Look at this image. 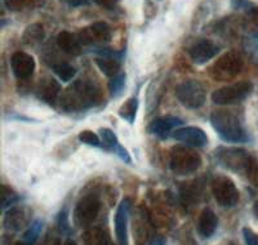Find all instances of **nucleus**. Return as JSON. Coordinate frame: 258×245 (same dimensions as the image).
<instances>
[{"label":"nucleus","instance_id":"1","mask_svg":"<svg viewBox=\"0 0 258 245\" xmlns=\"http://www.w3.org/2000/svg\"><path fill=\"white\" fill-rule=\"evenodd\" d=\"M101 101V91L89 82H78L69 85L58 98L59 107L66 112H79L88 110Z\"/></svg>","mask_w":258,"mask_h":245},{"label":"nucleus","instance_id":"2","mask_svg":"<svg viewBox=\"0 0 258 245\" xmlns=\"http://www.w3.org/2000/svg\"><path fill=\"white\" fill-rule=\"evenodd\" d=\"M211 124L225 142L240 143L248 141L243 122L235 111L227 108L213 111L211 115Z\"/></svg>","mask_w":258,"mask_h":245},{"label":"nucleus","instance_id":"3","mask_svg":"<svg viewBox=\"0 0 258 245\" xmlns=\"http://www.w3.org/2000/svg\"><path fill=\"white\" fill-rule=\"evenodd\" d=\"M216 158L218 163L226 169L246 174L253 156L249 152L239 147H220L216 150Z\"/></svg>","mask_w":258,"mask_h":245},{"label":"nucleus","instance_id":"4","mask_svg":"<svg viewBox=\"0 0 258 245\" xmlns=\"http://www.w3.org/2000/svg\"><path fill=\"white\" fill-rule=\"evenodd\" d=\"M169 166L174 174H192L202 166V158L187 147H174L170 151Z\"/></svg>","mask_w":258,"mask_h":245},{"label":"nucleus","instance_id":"5","mask_svg":"<svg viewBox=\"0 0 258 245\" xmlns=\"http://www.w3.org/2000/svg\"><path fill=\"white\" fill-rule=\"evenodd\" d=\"M253 91L250 82H238L231 85H225L212 93V101L218 106H231L243 102Z\"/></svg>","mask_w":258,"mask_h":245},{"label":"nucleus","instance_id":"6","mask_svg":"<svg viewBox=\"0 0 258 245\" xmlns=\"http://www.w3.org/2000/svg\"><path fill=\"white\" fill-rule=\"evenodd\" d=\"M176 97L182 106L197 110L206 103L207 91L198 80H185L176 87Z\"/></svg>","mask_w":258,"mask_h":245},{"label":"nucleus","instance_id":"7","mask_svg":"<svg viewBox=\"0 0 258 245\" xmlns=\"http://www.w3.org/2000/svg\"><path fill=\"white\" fill-rule=\"evenodd\" d=\"M243 69V58L238 52L223 54L211 69V76L214 80L227 82L238 75Z\"/></svg>","mask_w":258,"mask_h":245},{"label":"nucleus","instance_id":"8","mask_svg":"<svg viewBox=\"0 0 258 245\" xmlns=\"http://www.w3.org/2000/svg\"><path fill=\"white\" fill-rule=\"evenodd\" d=\"M212 193L221 207L231 208L239 202L238 187L226 175H218L212 181Z\"/></svg>","mask_w":258,"mask_h":245},{"label":"nucleus","instance_id":"9","mask_svg":"<svg viewBox=\"0 0 258 245\" xmlns=\"http://www.w3.org/2000/svg\"><path fill=\"white\" fill-rule=\"evenodd\" d=\"M101 209V202L98 196L89 194L78 202L74 210V221L79 227H88L97 218Z\"/></svg>","mask_w":258,"mask_h":245},{"label":"nucleus","instance_id":"10","mask_svg":"<svg viewBox=\"0 0 258 245\" xmlns=\"http://www.w3.org/2000/svg\"><path fill=\"white\" fill-rule=\"evenodd\" d=\"M82 45H97L111 40V29L106 22H94L78 34Z\"/></svg>","mask_w":258,"mask_h":245},{"label":"nucleus","instance_id":"11","mask_svg":"<svg viewBox=\"0 0 258 245\" xmlns=\"http://www.w3.org/2000/svg\"><path fill=\"white\" fill-rule=\"evenodd\" d=\"M172 137L190 147H204L208 143V136L199 127H183L172 133Z\"/></svg>","mask_w":258,"mask_h":245},{"label":"nucleus","instance_id":"12","mask_svg":"<svg viewBox=\"0 0 258 245\" xmlns=\"http://www.w3.org/2000/svg\"><path fill=\"white\" fill-rule=\"evenodd\" d=\"M218 52H220V48L217 44H214L208 39H200V40L195 41L188 49L191 59L197 65H204L206 62L211 61L218 54Z\"/></svg>","mask_w":258,"mask_h":245},{"label":"nucleus","instance_id":"13","mask_svg":"<svg viewBox=\"0 0 258 245\" xmlns=\"http://www.w3.org/2000/svg\"><path fill=\"white\" fill-rule=\"evenodd\" d=\"M11 68L17 79L27 80L31 78L35 71V59L32 55L18 50V52L13 53L12 58H11Z\"/></svg>","mask_w":258,"mask_h":245},{"label":"nucleus","instance_id":"14","mask_svg":"<svg viewBox=\"0 0 258 245\" xmlns=\"http://www.w3.org/2000/svg\"><path fill=\"white\" fill-rule=\"evenodd\" d=\"M131 200L123 199L115 213V233L119 245L128 244V218L131 212Z\"/></svg>","mask_w":258,"mask_h":245},{"label":"nucleus","instance_id":"15","mask_svg":"<svg viewBox=\"0 0 258 245\" xmlns=\"http://www.w3.org/2000/svg\"><path fill=\"white\" fill-rule=\"evenodd\" d=\"M183 124L179 117L176 116H163L154 120L149 127V132L156 137L164 138L169 136L170 132H174Z\"/></svg>","mask_w":258,"mask_h":245},{"label":"nucleus","instance_id":"16","mask_svg":"<svg viewBox=\"0 0 258 245\" xmlns=\"http://www.w3.org/2000/svg\"><path fill=\"white\" fill-rule=\"evenodd\" d=\"M38 97L44 101L48 105H54L57 102V99L59 98V93H61V85L53 78H44L39 82L38 89H36Z\"/></svg>","mask_w":258,"mask_h":245},{"label":"nucleus","instance_id":"17","mask_svg":"<svg viewBox=\"0 0 258 245\" xmlns=\"http://www.w3.org/2000/svg\"><path fill=\"white\" fill-rule=\"evenodd\" d=\"M31 213L26 208H13L4 218V227L11 231H20L30 223Z\"/></svg>","mask_w":258,"mask_h":245},{"label":"nucleus","instance_id":"18","mask_svg":"<svg viewBox=\"0 0 258 245\" xmlns=\"http://www.w3.org/2000/svg\"><path fill=\"white\" fill-rule=\"evenodd\" d=\"M218 227V218L213 210L207 208L202 212L198 221V232L203 237H211Z\"/></svg>","mask_w":258,"mask_h":245},{"label":"nucleus","instance_id":"19","mask_svg":"<svg viewBox=\"0 0 258 245\" xmlns=\"http://www.w3.org/2000/svg\"><path fill=\"white\" fill-rule=\"evenodd\" d=\"M57 45L59 49L71 55H78L82 52V43L79 40V36L74 35L69 31L59 32L57 36Z\"/></svg>","mask_w":258,"mask_h":245},{"label":"nucleus","instance_id":"20","mask_svg":"<svg viewBox=\"0 0 258 245\" xmlns=\"http://www.w3.org/2000/svg\"><path fill=\"white\" fill-rule=\"evenodd\" d=\"M96 65L101 70V73L109 78H114L117 74H120L121 62L120 59L115 58V57H98L96 59Z\"/></svg>","mask_w":258,"mask_h":245},{"label":"nucleus","instance_id":"21","mask_svg":"<svg viewBox=\"0 0 258 245\" xmlns=\"http://www.w3.org/2000/svg\"><path fill=\"white\" fill-rule=\"evenodd\" d=\"M137 110H138V98L137 97H131L120 106L119 108V116L121 119L126 120L129 124H133L136 120V115H137Z\"/></svg>","mask_w":258,"mask_h":245},{"label":"nucleus","instance_id":"22","mask_svg":"<svg viewBox=\"0 0 258 245\" xmlns=\"http://www.w3.org/2000/svg\"><path fill=\"white\" fill-rule=\"evenodd\" d=\"M84 245H110V239L102 228H91L84 235Z\"/></svg>","mask_w":258,"mask_h":245},{"label":"nucleus","instance_id":"23","mask_svg":"<svg viewBox=\"0 0 258 245\" xmlns=\"http://www.w3.org/2000/svg\"><path fill=\"white\" fill-rule=\"evenodd\" d=\"M45 36V32L43 26L39 24L30 25L29 27L25 31L24 36H22V40L25 44H29V45H34V44H38L40 41H43Z\"/></svg>","mask_w":258,"mask_h":245},{"label":"nucleus","instance_id":"24","mask_svg":"<svg viewBox=\"0 0 258 245\" xmlns=\"http://www.w3.org/2000/svg\"><path fill=\"white\" fill-rule=\"evenodd\" d=\"M4 4L9 11L18 12V11H25V9L38 8L43 4V0H6Z\"/></svg>","mask_w":258,"mask_h":245},{"label":"nucleus","instance_id":"25","mask_svg":"<svg viewBox=\"0 0 258 245\" xmlns=\"http://www.w3.org/2000/svg\"><path fill=\"white\" fill-rule=\"evenodd\" d=\"M43 226H44V223H43V221H40V219H36V221L32 222L31 225L29 226V228H27L26 232L24 233V237H22L25 244L27 245L35 244V241L39 239V236H40Z\"/></svg>","mask_w":258,"mask_h":245},{"label":"nucleus","instance_id":"26","mask_svg":"<svg viewBox=\"0 0 258 245\" xmlns=\"http://www.w3.org/2000/svg\"><path fill=\"white\" fill-rule=\"evenodd\" d=\"M100 138H101V142H102L103 146H105L106 149L111 150V151H114V152L117 147L120 146V143H119V141H117L116 135H115L111 129L101 128L100 129Z\"/></svg>","mask_w":258,"mask_h":245},{"label":"nucleus","instance_id":"27","mask_svg":"<svg viewBox=\"0 0 258 245\" xmlns=\"http://www.w3.org/2000/svg\"><path fill=\"white\" fill-rule=\"evenodd\" d=\"M53 71L56 73V75L58 76L59 80L68 83L73 79L74 76L77 75V69L73 68L71 65L69 64H58L53 66Z\"/></svg>","mask_w":258,"mask_h":245},{"label":"nucleus","instance_id":"28","mask_svg":"<svg viewBox=\"0 0 258 245\" xmlns=\"http://www.w3.org/2000/svg\"><path fill=\"white\" fill-rule=\"evenodd\" d=\"M78 138H79L80 142L84 143V145H88V146L100 147L102 145L100 136L92 131H82L79 136H78Z\"/></svg>","mask_w":258,"mask_h":245},{"label":"nucleus","instance_id":"29","mask_svg":"<svg viewBox=\"0 0 258 245\" xmlns=\"http://www.w3.org/2000/svg\"><path fill=\"white\" fill-rule=\"evenodd\" d=\"M125 80H126V76L124 73L117 74L116 76L111 78L109 83V91L112 96H117V94L120 93L123 91V88L125 87Z\"/></svg>","mask_w":258,"mask_h":245},{"label":"nucleus","instance_id":"30","mask_svg":"<svg viewBox=\"0 0 258 245\" xmlns=\"http://www.w3.org/2000/svg\"><path fill=\"white\" fill-rule=\"evenodd\" d=\"M244 48H245V52L248 53L250 58L258 62V34H253L249 38H246Z\"/></svg>","mask_w":258,"mask_h":245},{"label":"nucleus","instance_id":"31","mask_svg":"<svg viewBox=\"0 0 258 245\" xmlns=\"http://www.w3.org/2000/svg\"><path fill=\"white\" fill-rule=\"evenodd\" d=\"M20 200L18 195L16 193H13L11 189H8L7 186H3V209H7V208L12 207L13 204Z\"/></svg>","mask_w":258,"mask_h":245},{"label":"nucleus","instance_id":"32","mask_svg":"<svg viewBox=\"0 0 258 245\" xmlns=\"http://www.w3.org/2000/svg\"><path fill=\"white\" fill-rule=\"evenodd\" d=\"M246 177L255 187H258V159H252V163H250L248 172H246Z\"/></svg>","mask_w":258,"mask_h":245},{"label":"nucleus","instance_id":"33","mask_svg":"<svg viewBox=\"0 0 258 245\" xmlns=\"http://www.w3.org/2000/svg\"><path fill=\"white\" fill-rule=\"evenodd\" d=\"M243 236L246 245H258V235L248 227L243 228Z\"/></svg>","mask_w":258,"mask_h":245},{"label":"nucleus","instance_id":"34","mask_svg":"<svg viewBox=\"0 0 258 245\" xmlns=\"http://www.w3.org/2000/svg\"><path fill=\"white\" fill-rule=\"evenodd\" d=\"M58 226H59V228H61L62 232H66V233L70 232V225H69L68 213H66V210L61 212V214H59Z\"/></svg>","mask_w":258,"mask_h":245},{"label":"nucleus","instance_id":"35","mask_svg":"<svg viewBox=\"0 0 258 245\" xmlns=\"http://www.w3.org/2000/svg\"><path fill=\"white\" fill-rule=\"evenodd\" d=\"M115 154L119 156V158L121 159V160L124 161V163L126 164H131L132 163V159H131V155H129V152L126 151V149H124L123 146H119L116 150H115Z\"/></svg>","mask_w":258,"mask_h":245},{"label":"nucleus","instance_id":"36","mask_svg":"<svg viewBox=\"0 0 258 245\" xmlns=\"http://www.w3.org/2000/svg\"><path fill=\"white\" fill-rule=\"evenodd\" d=\"M98 6H101L102 8L106 9H112L117 3H119V0H94Z\"/></svg>","mask_w":258,"mask_h":245},{"label":"nucleus","instance_id":"37","mask_svg":"<svg viewBox=\"0 0 258 245\" xmlns=\"http://www.w3.org/2000/svg\"><path fill=\"white\" fill-rule=\"evenodd\" d=\"M248 16H249L250 21H252L253 24H254L255 26H258V7H253V8H250Z\"/></svg>","mask_w":258,"mask_h":245},{"label":"nucleus","instance_id":"38","mask_svg":"<svg viewBox=\"0 0 258 245\" xmlns=\"http://www.w3.org/2000/svg\"><path fill=\"white\" fill-rule=\"evenodd\" d=\"M62 2H66V3H69L73 7H79L83 6V4L88 3V0H62Z\"/></svg>","mask_w":258,"mask_h":245},{"label":"nucleus","instance_id":"39","mask_svg":"<svg viewBox=\"0 0 258 245\" xmlns=\"http://www.w3.org/2000/svg\"><path fill=\"white\" fill-rule=\"evenodd\" d=\"M245 2L246 0H231V4L234 8H239V7L244 6V4H245Z\"/></svg>","mask_w":258,"mask_h":245},{"label":"nucleus","instance_id":"40","mask_svg":"<svg viewBox=\"0 0 258 245\" xmlns=\"http://www.w3.org/2000/svg\"><path fill=\"white\" fill-rule=\"evenodd\" d=\"M149 245H164V240L161 239V237H159V239L153 240V241L150 242Z\"/></svg>","mask_w":258,"mask_h":245},{"label":"nucleus","instance_id":"41","mask_svg":"<svg viewBox=\"0 0 258 245\" xmlns=\"http://www.w3.org/2000/svg\"><path fill=\"white\" fill-rule=\"evenodd\" d=\"M253 212H254V216L257 217L258 219V200L254 203V205H253Z\"/></svg>","mask_w":258,"mask_h":245},{"label":"nucleus","instance_id":"42","mask_svg":"<svg viewBox=\"0 0 258 245\" xmlns=\"http://www.w3.org/2000/svg\"><path fill=\"white\" fill-rule=\"evenodd\" d=\"M62 245H77V242L73 241V240H66Z\"/></svg>","mask_w":258,"mask_h":245},{"label":"nucleus","instance_id":"43","mask_svg":"<svg viewBox=\"0 0 258 245\" xmlns=\"http://www.w3.org/2000/svg\"><path fill=\"white\" fill-rule=\"evenodd\" d=\"M13 245H27V244H25V242L22 241V242H16V244H13Z\"/></svg>","mask_w":258,"mask_h":245},{"label":"nucleus","instance_id":"44","mask_svg":"<svg viewBox=\"0 0 258 245\" xmlns=\"http://www.w3.org/2000/svg\"><path fill=\"white\" fill-rule=\"evenodd\" d=\"M230 245H236V244H235V242H230Z\"/></svg>","mask_w":258,"mask_h":245}]
</instances>
